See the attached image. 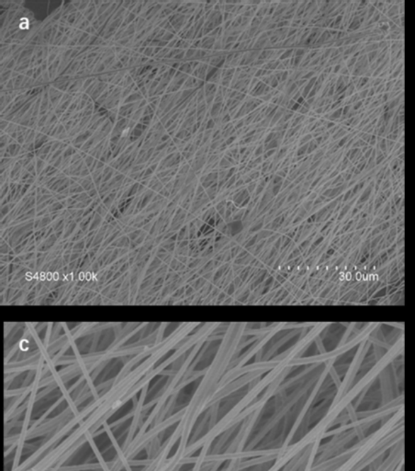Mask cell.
Listing matches in <instances>:
<instances>
[{"mask_svg": "<svg viewBox=\"0 0 415 471\" xmlns=\"http://www.w3.org/2000/svg\"><path fill=\"white\" fill-rule=\"evenodd\" d=\"M145 394H147V392H142L140 401H139L137 405H135V409H133V419L131 424V428L129 430L128 436H127L125 446H123V450L125 451L127 448H129L130 445H131L132 441L133 438H135L136 429H137L139 421H140L142 412V410H144Z\"/></svg>", "mask_w": 415, "mask_h": 471, "instance_id": "1", "label": "cell"}, {"mask_svg": "<svg viewBox=\"0 0 415 471\" xmlns=\"http://www.w3.org/2000/svg\"><path fill=\"white\" fill-rule=\"evenodd\" d=\"M103 428L105 432H106L108 438H110L111 443H113V448L117 452L118 457H119L120 462L122 463L123 467H125L126 471H132L131 464H130V460L126 457L125 450L120 448L119 443L117 442L115 436H114L113 431H111L108 423L103 424Z\"/></svg>", "mask_w": 415, "mask_h": 471, "instance_id": "2", "label": "cell"}, {"mask_svg": "<svg viewBox=\"0 0 415 471\" xmlns=\"http://www.w3.org/2000/svg\"><path fill=\"white\" fill-rule=\"evenodd\" d=\"M85 439L86 440V442H89V445H91L92 451L94 452L96 458H97L98 461V465H100L102 470L111 471L106 461H105L103 457H102L100 449H98L97 445H96L94 441V436H93L91 432H88L86 433Z\"/></svg>", "mask_w": 415, "mask_h": 471, "instance_id": "3", "label": "cell"}, {"mask_svg": "<svg viewBox=\"0 0 415 471\" xmlns=\"http://www.w3.org/2000/svg\"><path fill=\"white\" fill-rule=\"evenodd\" d=\"M265 153L264 144H260L258 147L255 148L253 152L252 160L258 159V157H263Z\"/></svg>", "mask_w": 415, "mask_h": 471, "instance_id": "4", "label": "cell"}, {"mask_svg": "<svg viewBox=\"0 0 415 471\" xmlns=\"http://www.w3.org/2000/svg\"><path fill=\"white\" fill-rule=\"evenodd\" d=\"M294 50H295V48L285 49V52L280 57V61L283 62L294 57Z\"/></svg>", "mask_w": 415, "mask_h": 471, "instance_id": "5", "label": "cell"}, {"mask_svg": "<svg viewBox=\"0 0 415 471\" xmlns=\"http://www.w3.org/2000/svg\"><path fill=\"white\" fill-rule=\"evenodd\" d=\"M280 143L281 142L277 140V139H274V140H272L271 143L264 145L265 152L272 150H277V148L280 147Z\"/></svg>", "mask_w": 415, "mask_h": 471, "instance_id": "6", "label": "cell"}, {"mask_svg": "<svg viewBox=\"0 0 415 471\" xmlns=\"http://www.w3.org/2000/svg\"><path fill=\"white\" fill-rule=\"evenodd\" d=\"M233 165H232V163L230 161H229L226 157H222L221 160H220V169L221 170H230L233 168Z\"/></svg>", "mask_w": 415, "mask_h": 471, "instance_id": "7", "label": "cell"}, {"mask_svg": "<svg viewBox=\"0 0 415 471\" xmlns=\"http://www.w3.org/2000/svg\"><path fill=\"white\" fill-rule=\"evenodd\" d=\"M314 139L312 138V135L311 133H309V134H305V135H302V138H300V141H299V145L300 147V145L309 144V142H311Z\"/></svg>", "mask_w": 415, "mask_h": 471, "instance_id": "8", "label": "cell"}, {"mask_svg": "<svg viewBox=\"0 0 415 471\" xmlns=\"http://www.w3.org/2000/svg\"><path fill=\"white\" fill-rule=\"evenodd\" d=\"M306 55H307V48H297L294 50V57H305Z\"/></svg>", "mask_w": 415, "mask_h": 471, "instance_id": "9", "label": "cell"}, {"mask_svg": "<svg viewBox=\"0 0 415 471\" xmlns=\"http://www.w3.org/2000/svg\"><path fill=\"white\" fill-rule=\"evenodd\" d=\"M263 18H260L258 16L254 17L252 18V21H251L250 27L259 28L260 26H261V24L263 23Z\"/></svg>", "mask_w": 415, "mask_h": 471, "instance_id": "10", "label": "cell"}, {"mask_svg": "<svg viewBox=\"0 0 415 471\" xmlns=\"http://www.w3.org/2000/svg\"><path fill=\"white\" fill-rule=\"evenodd\" d=\"M275 154H277V150L266 151L264 155H263V159H264V160H271Z\"/></svg>", "mask_w": 415, "mask_h": 471, "instance_id": "11", "label": "cell"}, {"mask_svg": "<svg viewBox=\"0 0 415 471\" xmlns=\"http://www.w3.org/2000/svg\"><path fill=\"white\" fill-rule=\"evenodd\" d=\"M275 135V132H273V131L269 132L268 134L266 135V138H264V142H263V144L266 145V144L271 143V142L272 140H274Z\"/></svg>", "mask_w": 415, "mask_h": 471, "instance_id": "12", "label": "cell"}, {"mask_svg": "<svg viewBox=\"0 0 415 471\" xmlns=\"http://www.w3.org/2000/svg\"><path fill=\"white\" fill-rule=\"evenodd\" d=\"M317 148H318V144L316 143L314 139H312V140L309 143L308 155L312 154V152H314L315 150H317Z\"/></svg>", "mask_w": 415, "mask_h": 471, "instance_id": "13", "label": "cell"}, {"mask_svg": "<svg viewBox=\"0 0 415 471\" xmlns=\"http://www.w3.org/2000/svg\"><path fill=\"white\" fill-rule=\"evenodd\" d=\"M256 187H258V182H252L251 184L247 185V191H249V194L254 193L256 190Z\"/></svg>", "mask_w": 415, "mask_h": 471, "instance_id": "14", "label": "cell"}, {"mask_svg": "<svg viewBox=\"0 0 415 471\" xmlns=\"http://www.w3.org/2000/svg\"><path fill=\"white\" fill-rule=\"evenodd\" d=\"M237 135H234L233 136H230V138L226 139L224 140L225 144L227 145V147H230V145H233L235 141H237Z\"/></svg>", "mask_w": 415, "mask_h": 471, "instance_id": "15", "label": "cell"}, {"mask_svg": "<svg viewBox=\"0 0 415 471\" xmlns=\"http://www.w3.org/2000/svg\"><path fill=\"white\" fill-rule=\"evenodd\" d=\"M207 126H207V128H208V129H213V128H215V126H216V121H215V119H213V118H212V119H210V120L209 121V122H208V125H207Z\"/></svg>", "mask_w": 415, "mask_h": 471, "instance_id": "16", "label": "cell"}, {"mask_svg": "<svg viewBox=\"0 0 415 471\" xmlns=\"http://www.w3.org/2000/svg\"><path fill=\"white\" fill-rule=\"evenodd\" d=\"M275 174L281 177V178H283L284 179H287V177H288L287 173L285 172L284 170H278V172L277 173H275Z\"/></svg>", "mask_w": 415, "mask_h": 471, "instance_id": "17", "label": "cell"}]
</instances>
